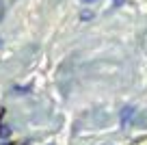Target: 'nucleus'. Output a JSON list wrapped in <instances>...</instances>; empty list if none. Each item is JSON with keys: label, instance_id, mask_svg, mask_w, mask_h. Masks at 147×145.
I'll list each match as a JSON object with an SVG mask.
<instances>
[{"label": "nucleus", "instance_id": "f257e3e1", "mask_svg": "<svg viewBox=\"0 0 147 145\" xmlns=\"http://www.w3.org/2000/svg\"><path fill=\"white\" fill-rule=\"evenodd\" d=\"M134 117H136L134 108H132V106H125V108L121 110V115H119V123H121V128H128V126H130V121H134Z\"/></svg>", "mask_w": 147, "mask_h": 145}, {"label": "nucleus", "instance_id": "f03ea898", "mask_svg": "<svg viewBox=\"0 0 147 145\" xmlns=\"http://www.w3.org/2000/svg\"><path fill=\"white\" fill-rule=\"evenodd\" d=\"M2 13H5V5H2V0H0V20H2Z\"/></svg>", "mask_w": 147, "mask_h": 145}, {"label": "nucleus", "instance_id": "7ed1b4c3", "mask_svg": "<svg viewBox=\"0 0 147 145\" xmlns=\"http://www.w3.org/2000/svg\"><path fill=\"white\" fill-rule=\"evenodd\" d=\"M121 2H123V0H113V5H115V7H117V5H121Z\"/></svg>", "mask_w": 147, "mask_h": 145}, {"label": "nucleus", "instance_id": "20e7f679", "mask_svg": "<svg viewBox=\"0 0 147 145\" xmlns=\"http://www.w3.org/2000/svg\"><path fill=\"white\" fill-rule=\"evenodd\" d=\"M82 2H87V5H89V2H95V0H82Z\"/></svg>", "mask_w": 147, "mask_h": 145}]
</instances>
